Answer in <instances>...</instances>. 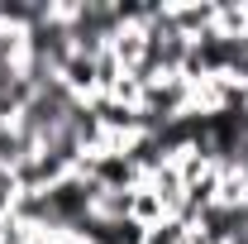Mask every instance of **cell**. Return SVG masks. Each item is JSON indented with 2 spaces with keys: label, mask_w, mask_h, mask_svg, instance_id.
<instances>
[{
  "label": "cell",
  "mask_w": 248,
  "mask_h": 244,
  "mask_svg": "<svg viewBox=\"0 0 248 244\" xmlns=\"http://www.w3.org/2000/svg\"><path fill=\"white\" fill-rule=\"evenodd\" d=\"M58 82H62L72 96H77V101H91V96L100 91V82H95V58H86V53H72V58L58 67Z\"/></svg>",
  "instance_id": "6da1fadb"
},
{
  "label": "cell",
  "mask_w": 248,
  "mask_h": 244,
  "mask_svg": "<svg viewBox=\"0 0 248 244\" xmlns=\"http://www.w3.org/2000/svg\"><path fill=\"white\" fill-rule=\"evenodd\" d=\"M215 10L219 5H167V24L182 34V38H201V34L215 29Z\"/></svg>",
  "instance_id": "7a4b0ae2"
},
{
  "label": "cell",
  "mask_w": 248,
  "mask_h": 244,
  "mask_svg": "<svg viewBox=\"0 0 248 244\" xmlns=\"http://www.w3.org/2000/svg\"><path fill=\"white\" fill-rule=\"evenodd\" d=\"M129 211H134V192H110V187H100L91 201V215H100V220H129Z\"/></svg>",
  "instance_id": "3957f363"
},
{
  "label": "cell",
  "mask_w": 248,
  "mask_h": 244,
  "mask_svg": "<svg viewBox=\"0 0 248 244\" xmlns=\"http://www.w3.org/2000/svg\"><path fill=\"white\" fill-rule=\"evenodd\" d=\"M129 220H139L143 230H148V225H157V220H167V206L157 201V192H153L148 182L134 187V211H129Z\"/></svg>",
  "instance_id": "277c9868"
},
{
  "label": "cell",
  "mask_w": 248,
  "mask_h": 244,
  "mask_svg": "<svg viewBox=\"0 0 248 244\" xmlns=\"http://www.w3.org/2000/svg\"><path fill=\"white\" fill-rule=\"evenodd\" d=\"M191 240V225H186L182 215H167V220H157L143 230V244H186Z\"/></svg>",
  "instance_id": "5b68a950"
}]
</instances>
